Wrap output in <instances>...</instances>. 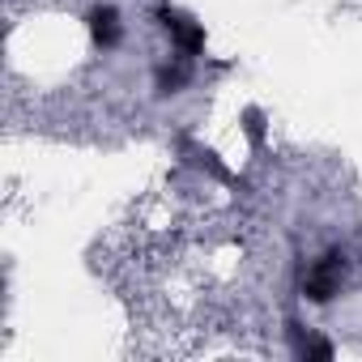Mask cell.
Returning <instances> with one entry per match:
<instances>
[{
    "mask_svg": "<svg viewBox=\"0 0 362 362\" xmlns=\"http://www.w3.org/2000/svg\"><path fill=\"white\" fill-rule=\"evenodd\" d=\"M162 26H166V35L179 43V56H197L201 47H205V30L201 26H192L188 18H179V13H170V9H162Z\"/></svg>",
    "mask_w": 362,
    "mask_h": 362,
    "instance_id": "1",
    "label": "cell"
},
{
    "mask_svg": "<svg viewBox=\"0 0 362 362\" xmlns=\"http://www.w3.org/2000/svg\"><path fill=\"white\" fill-rule=\"evenodd\" d=\"M86 22H90V35H94V43H98V47H115V43H119V35H124V30H119V13H115L111 5L90 9V18H86Z\"/></svg>",
    "mask_w": 362,
    "mask_h": 362,
    "instance_id": "2",
    "label": "cell"
},
{
    "mask_svg": "<svg viewBox=\"0 0 362 362\" xmlns=\"http://www.w3.org/2000/svg\"><path fill=\"white\" fill-rule=\"evenodd\" d=\"M184 81H188V56H179L175 64H162L158 69V94H175Z\"/></svg>",
    "mask_w": 362,
    "mask_h": 362,
    "instance_id": "3",
    "label": "cell"
}]
</instances>
